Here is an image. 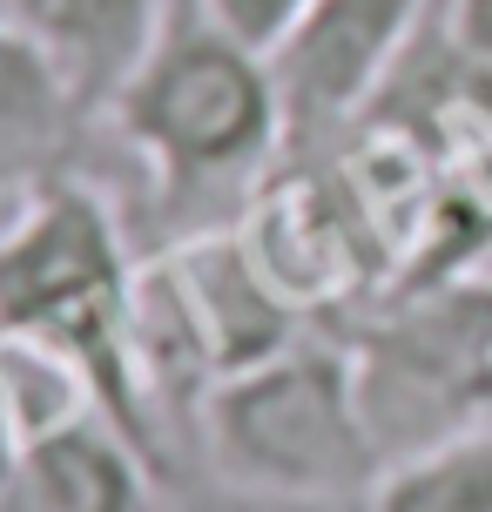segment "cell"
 <instances>
[{"label":"cell","instance_id":"obj_15","mask_svg":"<svg viewBox=\"0 0 492 512\" xmlns=\"http://www.w3.org/2000/svg\"><path fill=\"white\" fill-rule=\"evenodd\" d=\"M176 14H196V0H176Z\"/></svg>","mask_w":492,"mask_h":512},{"label":"cell","instance_id":"obj_8","mask_svg":"<svg viewBox=\"0 0 492 512\" xmlns=\"http://www.w3.org/2000/svg\"><path fill=\"white\" fill-rule=\"evenodd\" d=\"M0 14L48 54L81 115L102 128L162 27L176 21V0H0Z\"/></svg>","mask_w":492,"mask_h":512},{"label":"cell","instance_id":"obj_9","mask_svg":"<svg viewBox=\"0 0 492 512\" xmlns=\"http://www.w3.org/2000/svg\"><path fill=\"white\" fill-rule=\"evenodd\" d=\"M81 135H95V122L81 115L68 81L0 14V189H27L54 169H81Z\"/></svg>","mask_w":492,"mask_h":512},{"label":"cell","instance_id":"obj_1","mask_svg":"<svg viewBox=\"0 0 492 512\" xmlns=\"http://www.w3.org/2000/svg\"><path fill=\"white\" fill-rule=\"evenodd\" d=\"M135 290L142 263L129 256L122 209L88 169H54L14 189V216L0 223V344L61 364L156 472L135 358Z\"/></svg>","mask_w":492,"mask_h":512},{"label":"cell","instance_id":"obj_5","mask_svg":"<svg viewBox=\"0 0 492 512\" xmlns=\"http://www.w3.org/2000/svg\"><path fill=\"white\" fill-rule=\"evenodd\" d=\"M432 0H311L297 27L270 48V75L284 95L290 155L351 128L412 48Z\"/></svg>","mask_w":492,"mask_h":512},{"label":"cell","instance_id":"obj_4","mask_svg":"<svg viewBox=\"0 0 492 512\" xmlns=\"http://www.w3.org/2000/svg\"><path fill=\"white\" fill-rule=\"evenodd\" d=\"M378 459H412L492 411V290H432L351 337Z\"/></svg>","mask_w":492,"mask_h":512},{"label":"cell","instance_id":"obj_6","mask_svg":"<svg viewBox=\"0 0 492 512\" xmlns=\"http://www.w3.org/2000/svg\"><path fill=\"white\" fill-rule=\"evenodd\" d=\"M236 230L250 243V256L263 263V277L277 283L297 317L337 304L351 283L364 277V223L344 203V182L317 176L304 155L277 162L257 182L250 209L236 216Z\"/></svg>","mask_w":492,"mask_h":512},{"label":"cell","instance_id":"obj_12","mask_svg":"<svg viewBox=\"0 0 492 512\" xmlns=\"http://www.w3.org/2000/svg\"><path fill=\"white\" fill-rule=\"evenodd\" d=\"M304 7H311V0H196L203 21H216L223 34H236L243 48H257V54L277 48L290 27H297Z\"/></svg>","mask_w":492,"mask_h":512},{"label":"cell","instance_id":"obj_3","mask_svg":"<svg viewBox=\"0 0 492 512\" xmlns=\"http://www.w3.org/2000/svg\"><path fill=\"white\" fill-rule=\"evenodd\" d=\"M196 472L277 499H364L385 459L358 405L351 344L297 337L277 358L216 378L196 411Z\"/></svg>","mask_w":492,"mask_h":512},{"label":"cell","instance_id":"obj_11","mask_svg":"<svg viewBox=\"0 0 492 512\" xmlns=\"http://www.w3.org/2000/svg\"><path fill=\"white\" fill-rule=\"evenodd\" d=\"M156 512H364V499H277V492H250L230 479H209V472H189V479L156 492Z\"/></svg>","mask_w":492,"mask_h":512},{"label":"cell","instance_id":"obj_10","mask_svg":"<svg viewBox=\"0 0 492 512\" xmlns=\"http://www.w3.org/2000/svg\"><path fill=\"white\" fill-rule=\"evenodd\" d=\"M364 512H492V418L391 459L364 492Z\"/></svg>","mask_w":492,"mask_h":512},{"label":"cell","instance_id":"obj_14","mask_svg":"<svg viewBox=\"0 0 492 512\" xmlns=\"http://www.w3.org/2000/svg\"><path fill=\"white\" fill-rule=\"evenodd\" d=\"M21 452V411H14V378H7V358H0V472Z\"/></svg>","mask_w":492,"mask_h":512},{"label":"cell","instance_id":"obj_7","mask_svg":"<svg viewBox=\"0 0 492 512\" xmlns=\"http://www.w3.org/2000/svg\"><path fill=\"white\" fill-rule=\"evenodd\" d=\"M162 479L95 405L34 425L0 472V512H156Z\"/></svg>","mask_w":492,"mask_h":512},{"label":"cell","instance_id":"obj_2","mask_svg":"<svg viewBox=\"0 0 492 512\" xmlns=\"http://www.w3.org/2000/svg\"><path fill=\"white\" fill-rule=\"evenodd\" d=\"M102 128H115V142L135 155L156 250L203 230H230V216L250 209L257 182L290 155L270 54L243 48L203 14H176L162 27V41Z\"/></svg>","mask_w":492,"mask_h":512},{"label":"cell","instance_id":"obj_13","mask_svg":"<svg viewBox=\"0 0 492 512\" xmlns=\"http://www.w3.org/2000/svg\"><path fill=\"white\" fill-rule=\"evenodd\" d=\"M452 34L472 61L492 68V0H452Z\"/></svg>","mask_w":492,"mask_h":512}]
</instances>
